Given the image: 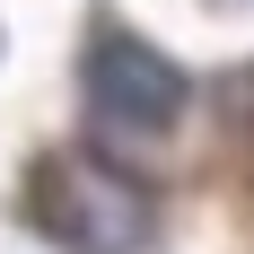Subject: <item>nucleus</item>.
Instances as JSON below:
<instances>
[{
  "instance_id": "obj_1",
  "label": "nucleus",
  "mask_w": 254,
  "mask_h": 254,
  "mask_svg": "<svg viewBox=\"0 0 254 254\" xmlns=\"http://www.w3.org/2000/svg\"><path fill=\"white\" fill-rule=\"evenodd\" d=\"M26 219L70 254H149L158 246V193L105 149H53L26 176Z\"/></svg>"
},
{
  "instance_id": "obj_2",
  "label": "nucleus",
  "mask_w": 254,
  "mask_h": 254,
  "mask_svg": "<svg viewBox=\"0 0 254 254\" xmlns=\"http://www.w3.org/2000/svg\"><path fill=\"white\" fill-rule=\"evenodd\" d=\"M79 88H88L97 140H167V131L184 123V105H193V79H184L167 53H149L140 35H97Z\"/></svg>"
}]
</instances>
